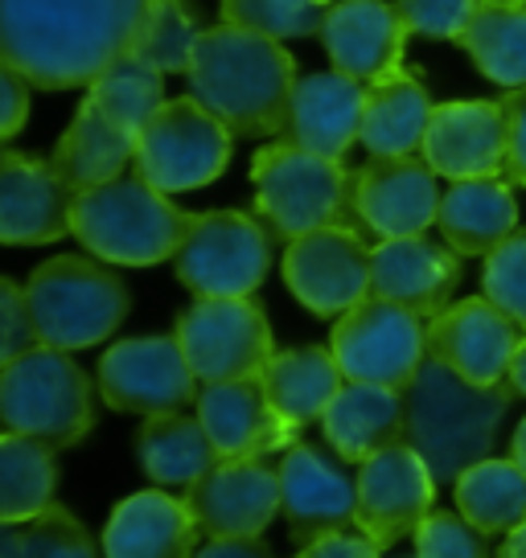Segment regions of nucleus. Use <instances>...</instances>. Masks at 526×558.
<instances>
[{
	"mask_svg": "<svg viewBox=\"0 0 526 558\" xmlns=\"http://www.w3.org/2000/svg\"><path fill=\"white\" fill-rule=\"evenodd\" d=\"M481 292L526 329V230H514L506 243L486 255Z\"/></svg>",
	"mask_w": 526,
	"mask_h": 558,
	"instance_id": "4c0bfd02",
	"label": "nucleus"
},
{
	"mask_svg": "<svg viewBox=\"0 0 526 558\" xmlns=\"http://www.w3.org/2000/svg\"><path fill=\"white\" fill-rule=\"evenodd\" d=\"M4 432L41 439L53 452L74 448L95 423L91 378L67 349L34 345L0 369Z\"/></svg>",
	"mask_w": 526,
	"mask_h": 558,
	"instance_id": "423d86ee",
	"label": "nucleus"
},
{
	"mask_svg": "<svg viewBox=\"0 0 526 558\" xmlns=\"http://www.w3.org/2000/svg\"><path fill=\"white\" fill-rule=\"evenodd\" d=\"M432 506H437V472L404 439L358 464V530L379 546L416 538Z\"/></svg>",
	"mask_w": 526,
	"mask_h": 558,
	"instance_id": "4468645a",
	"label": "nucleus"
},
{
	"mask_svg": "<svg viewBox=\"0 0 526 558\" xmlns=\"http://www.w3.org/2000/svg\"><path fill=\"white\" fill-rule=\"evenodd\" d=\"M334 0H223V21L251 29V34L276 37H313L325 25Z\"/></svg>",
	"mask_w": 526,
	"mask_h": 558,
	"instance_id": "e433bc0d",
	"label": "nucleus"
},
{
	"mask_svg": "<svg viewBox=\"0 0 526 558\" xmlns=\"http://www.w3.org/2000/svg\"><path fill=\"white\" fill-rule=\"evenodd\" d=\"M128 160H136V132H128L116 120H107L91 99H83V107L74 111L71 128L53 144L50 165L74 193H87L95 185L116 181Z\"/></svg>",
	"mask_w": 526,
	"mask_h": 558,
	"instance_id": "c85d7f7f",
	"label": "nucleus"
},
{
	"mask_svg": "<svg viewBox=\"0 0 526 558\" xmlns=\"http://www.w3.org/2000/svg\"><path fill=\"white\" fill-rule=\"evenodd\" d=\"M87 99L104 111L107 120H116L120 128H128V132L141 136V128L153 120L157 107L165 104L160 70L144 66L141 58L123 53V58H116V62L91 83Z\"/></svg>",
	"mask_w": 526,
	"mask_h": 558,
	"instance_id": "f704fd0d",
	"label": "nucleus"
},
{
	"mask_svg": "<svg viewBox=\"0 0 526 558\" xmlns=\"http://www.w3.org/2000/svg\"><path fill=\"white\" fill-rule=\"evenodd\" d=\"M280 469L263 460H218L186 488L193 522L211 538H260L280 513Z\"/></svg>",
	"mask_w": 526,
	"mask_h": 558,
	"instance_id": "f3484780",
	"label": "nucleus"
},
{
	"mask_svg": "<svg viewBox=\"0 0 526 558\" xmlns=\"http://www.w3.org/2000/svg\"><path fill=\"white\" fill-rule=\"evenodd\" d=\"M444 243L456 255H490L518 230V202L506 177H469L453 181L437 218Z\"/></svg>",
	"mask_w": 526,
	"mask_h": 558,
	"instance_id": "bb28decb",
	"label": "nucleus"
},
{
	"mask_svg": "<svg viewBox=\"0 0 526 558\" xmlns=\"http://www.w3.org/2000/svg\"><path fill=\"white\" fill-rule=\"evenodd\" d=\"M342 386H346V374L337 366L334 349L325 345L280 349L263 369L267 402L292 436H300L316 418H325Z\"/></svg>",
	"mask_w": 526,
	"mask_h": 558,
	"instance_id": "cd10ccee",
	"label": "nucleus"
},
{
	"mask_svg": "<svg viewBox=\"0 0 526 558\" xmlns=\"http://www.w3.org/2000/svg\"><path fill=\"white\" fill-rule=\"evenodd\" d=\"M498 87H526V4H486L456 41Z\"/></svg>",
	"mask_w": 526,
	"mask_h": 558,
	"instance_id": "473e14b6",
	"label": "nucleus"
},
{
	"mask_svg": "<svg viewBox=\"0 0 526 558\" xmlns=\"http://www.w3.org/2000/svg\"><path fill=\"white\" fill-rule=\"evenodd\" d=\"M432 123V99L416 74L395 70L367 87L362 107V148L370 157H416Z\"/></svg>",
	"mask_w": 526,
	"mask_h": 558,
	"instance_id": "c756f323",
	"label": "nucleus"
},
{
	"mask_svg": "<svg viewBox=\"0 0 526 558\" xmlns=\"http://www.w3.org/2000/svg\"><path fill=\"white\" fill-rule=\"evenodd\" d=\"M456 509L481 534H510L526 522V469L510 460H477L474 469L456 476Z\"/></svg>",
	"mask_w": 526,
	"mask_h": 558,
	"instance_id": "2f4dec72",
	"label": "nucleus"
},
{
	"mask_svg": "<svg viewBox=\"0 0 526 558\" xmlns=\"http://www.w3.org/2000/svg\"><path fill=\"white\" fill-rule=\"evenodd\" d=\"M407 34H420L428 41H461L477 17L481 0H395Z\"/></svg>",
	"mask_w": 526,
	"mask_h": 558,
	"instance_id": "a19ab883",
	"label": "nucleus"
},
{
	"mask_svg": "<svg viewBox=\"0 0 526 558\" xmlns=\"http://www.w3.org/2000/svg\"><path fill=\"white\" fill-rule=\"evenodd\" d=\"M456 279H461V255L423 234L383 239L370 255V296L404 304L423 320L449 308Z\"/></svg>",
	"mask_w": 526,
	"mask_h": 558,
	"instance_id": "4be33fe9",
	"label": "nucleus"
},
{
	"mask_svg": "<svg viewBox=\"0 0 526 558\" xmlns=\"http://www.w3.org/2000/svg\"><path fill=\"white\" fill-rule=\"evenodd\" d=\"M29 95H34V83L17 66L0 62V136L4 140L17 136L29 120Z\"/></svg>",
	"mask_w": 526,
	"mask_h": 558,
	"instance_id": "37998d69",
	"label": "nucleus"
},
{
	"mask_svg": "<svg viewBox=\"0 0 526 558\" xmlns=\"http://www.w3.org/2000/svg\"><path fill=\"white\" fill-rule=\"evenodd\" d=\"M79 193L53 173L50 160L4 153L0 157V243L46 246L74 227Z\"/></svg>",
	"mask_w": 526,
	"mask_h": 558,
	"instance_id": "6ab92c4d",
	"label": "nucleus"
},
{
	"mask_svg": "<svg viewBox=\"0 0 526 558\" xmlns=\"http://www.w3.org/2000/svg\"><path fill=\"white\" fill-rule=\"evenodd\" d=\"M506 107V181L526 190V87H514L502 99Z\"/></svg>",
	"mask_w": 526,
	"mask_h": 558,
	"instance_id": "c03bdc74",
	"label": "nucleus"
},
{
	"mask_svg": "<svg viewBox=\"0 0 526 558\" xmlns=\"http://www.w3.org/2000/svg\"><path fill=\"white\" fill-rule=\"evenodd\" d=\"M486 4H526V0H486Z\"/></svg>",
	"mask_w": 526,
	"mask_h": 558,
	"instance_id": "603ef678",
	"label": "nucleus"
},
{
	"mask_svg": "<svg viewBox=\"0 0 526 558\" xmlns=\"http://www.w3.org/2000/svg\"><path fill=\"white\" fill-rule=\"evenodd\" d=\"M153 0H0V58L34 87H91L128 53Z\"/></svg>",
	"mask_w": 526,
	"mask_h": 558,
	"instance_id": "f257e3e1",
	"label": "nucleus"
},
{
	"mask_svg": "<svg viewBox=\"0 0 526 558\" xmlns=\"http://www.w3.org/2000/svg\"><path fill=\"white\" fill-rule=\"evenodd\" d=\"M34 345H41V337H37L29 296L13 279H4L0 283V362H13Z\"/></svg>",
	"mask_w": 526,
	"mask_h": 558,
	"instance_id": "79ce46f5",
	"label": "nucleus"
},
{
	"mask_svg": "<svg viewBox=\"0 0 526 558\" xmlns=\"http://www.w3.org/2000/svg\"><path fill=\"white\" fill-rule=\"evenodd\" d=\"M280 513L288 534L309 546L358 525V481L313 444H292L280 460Z\"/></svg>",
	"mask_w": 526,
	"mask_h": 558,
	"instance_id": "a211bd4d",
	"label": "nucleus"
},
{
	"mask_svg": "<svg viewBox=\"0 0 526 558\" xmlns=\"http://www.w3.org/2000/svg\"><path fill=\"white\" fill-rule=\"evenodd\" d=\"M510 456H514V460H518V464H523V469H526V418H523V423H518V432H514V444H510Z\"/></svg>",
	"mask_w": 526,
	"mask_h": 558,
	"instance_id": "3c124183",
	"label": "nucleus"
},
{
	"mask_svg": "<svg viewBox=\"0 0 526 558\" xmlns=\"http://www.w3.org/2000/svg\"><path fill=\"white\" fill-rule=\"evenodd\" d=\"M177 341L190 357L198 383L263 378L276 357L272 325L251 296H198L177 316Z\"/></svg>",
	"mask_w": 526,
	"mask_h": 558,
	"instance_id": "9d476101",
	"label": "nucleus"
},
{
	"mask_svg": "<svg viewBox=\"0 0 526 558\" xmlns=\"http://www.w3.org/2000/svg\"><path fill=\"white\" fill-rule=\"evenodd\" d=\"M190 95L211 107L235 136H280L297 90V62L276 37L251 34L239 25L202 29L186 70Z\"/></svg>",
	"mask_w": 526,
	"mask_h": 558,
	"instance_id": "f03ea898",
	"label": "nucleus"
},
{
	"mask_svg": "<svg viewBox=\"0 0 526 558\" xmlns=\"http://www.w3.org/2000/svg\"><path fill=\"white\" fill-rule=\"evenodd\" d=\"M510 386H514V395H526V337L514 353V362H510Z\"/></svg>",
	"mask_w": 526,
	"mask_h": 558,
	"instance_id": "8fccbe9b",
	"label": "nucleus"
},
{
	"mask_svg": "<svg viewBox=\"0 0 526 558\" xmlns=\"http://www.w3.org/2000/svg\"><path fill=\"white\" fill-rule=\"evenodd\" d=\"M235 132L198 99H165L136 136V177L160 193L202 190L227 173Z\"/></svg>",
	"mask_w": 526,
	"mask_h": 558,
	"instance_id": "6e6552de",
	"label": "nucleus"
},
{
	"mask_svg": "<svg viewBox=\"0 0 526 558\" xmlns=\"http://www.w3.org/2000/svg\"><path fill=\"white\" fill-rule=\"evenodd\" d=\"M498 558H526V522L518 525V530H510L506 542H502V550H498Z\"/></svg>",
	"mask_w": 526,
	"mask_h": 558,
	"instance_id": "09e8293b",
	"label": "nucleus"
},
{
	"mask_svg": "<svg viewBox=\"0 0 526 558\" xmlns=\"http://www.w3.org/2000/svg\"><path fill=\"white\" fill-rule=\"evenodd\" d=\"M362 107H367V90L350 74L342 70L304 74L292 90L284 136L309 153L342 160L354 148V140L362 136Z\"/></svg>",
	"mask_w": 526,
	"mask_h": 558,
	"instance_id": "b1692460",
	"label": "nucleus"
},
{
	"mask_svg": "<svg viewBox=\"0 0 526 558\" xmlns=\"http://www.w3.org/2000/svg\"><path fill=\"white\" fill-rule=\"evenodd\" d=\"M272 267V234L243 209H211L193 218L177 246L174 271L193 296H251Z\"/></svg>",
	"mask_w": 526,
	"mask_h": 558,
	"instance_id": "1a4fd4ad",
	"label": "nucleus"
},
{
	"mask_svg": "<svg viewBox=\"0 0 526 558\" xmlns=\"http://www.w3.org/2000/svg\"><path fill=\"white\" fill-rule=\"evenodd\" d=\"M370 255L354 227L309 230L284 251V283L313 316H346L370 296Z\"/></svg>",
	"mask_w": 526,
	"mask_h": 558,
	"instance_id": "ddd939ff",
	"label": "nucleus"
},
{
	"mask_svg": "<svg viewBox=\"0 0 526 558\" xmlns=\"http://www.w3.org/2000/svg\"><path fill=\"white\" fill-rule=\"evenodd\" d=\"M198 418H202L218 460H263L276 448L297 444V436L272 411L263 378L206 383L198 395Z\"/></svg>",
	"mask_w": 526,
	"mask_h": 558,
	"instance_id": "5701e85b",
	"label": "nucleus"
},
{
	"mask_svg": "<svg viewBox=\"0 0 526 558\" xmlns=\"http://www.w3.org/2000/svg\"><path fill=\"white\" fill-rule=\"evenodd\" d=\"M193 558H276L263 538H211Z\"/></svg>",
	"mask_w": 526,
	"mask_h": 558,
	"instance_id": "49530a36",
	"label": "nucleus"
},
{
	"mask_svg": "<svg viewBox=\"0 0 526 558\" xmlns=\"http://www.w3.org/2000/svg\"><path fill=\"white\" fill-rule=\"evenodd\" d=\"M321 46L334 70L370 87L404 70L407 25L399 9L386 0H334L321 25Z\"/></svg>",
	"mask_w": 526,
	"mask_h": 558,
	"instance_id": "412c9836",
	"label": "nucleus"
},
{
	"mask_svg": "<svg viewBox=\"0 0 526 558\" xmlns=\"http://www.w3.org/2000/svg\"><path fill=\"white\" fill-rule=\"evenodd\" d=\"M136 456L148 481L160 488H190L198 476L218 464L211 436L202 427V418L169 411V415H148L136 436Z\"/></svg>",
	"mask_w": 526,
	"mask_h": 558,
	"instance_id": "7c9ffc66",
	"label": "nucleus"
},
{
	"mask_svg": "<svg viewBox=\"0 0 526 558\" xmlns=\"http://www.w3.org/2000/svg\"><path fill=\"white\" fill-rule=\"evenodd\" d=\"M193 218L198 214L169 202V193L148 185L144 177H116L74 197L71 234L95 259L120 267H153L174 259Z\"/></svg>",
	"mask_w": 526,
	"mask_h": 558,
	"instance_id": "20e7f679",
	"label": "nucleus"
},
{
	"mask_svg": "<svg viewBox=\"0 0 526 558\" xmlns=\"http://www.w3.org/2000/svg\"><path fill=\"white\" fill-rule=\"evenodd\" d=\"M25 296L34 308L41 345L67 349V353L107 341L132 308L128 283L87 255L46 259L25 283Z\"/></svg>",
	"mask_w": 526,
	"mask_h": 558,
	"instance_id": "0eeeda50",
	"label": "nucleus"
},
{
	"mask_svg": "<svg viewBox=\"0 0 526 558\" xmlns=\"http://www.w3.org/2000/svg\"><path fill=\"white\" fill-rule=\"evenodd\" d=\"M510 402L514 386H477L437 357H423L404 386V444L428 460L437 481H456L493 452Z\"/></svg>",
	"mask_w": 526,
	"mask_h": 558,
	"instance_id": "7ed1b4c3",
	"label": "nucleus"
},
{
	"mask_svg": "<svg viewBox=\"0 0 526 558\" xmlns=\"http://www.w3.org/2000/svg\"><path fill=\"white\" fill-rule=\"evenodd\" d=\"M416 558H490L481 530H477L461 509L440 513L432 509L416 530Z\"/></svg>",
	"mask_w": 526,
	"mask_h": 558,
	"instance_id": "ea45409f",
	"label": "nucleus"
},
{
	"mask_svg": "<svg viewBox=\"0 0 526 558\" xmlns=\"http://www.w3.org/2000/svg\"><path fill=\"white\" fill-rule=\"evenodd\" d=\"M526 329L510 320L493 300L474 296L449 304L428 325V357L444 362L477 386H498L510 378V362L523 345Z\"/></svg>",
	"mask_w": 526,
	"mask_h": 558,
	"instance_id": "dca6fc26",
	"label": "nucleus"
},
{
	"mask_svg": "<svg viewBox=\"0 0 526 558\" xmlns=\"http://www.w3.org/2000/svg\"><path fill=\"white\" fill-rule=\"evenodd\" d=\"M25 546L29 558H99L87 525L67 506L41 509L34 522H25Z\"/></svg>",
	"mask_w": 526,
	"mask_h": 558,
	"instance_id": "58836bf2",
	"label": "nucleus"
},
{
	"mask_svg": "<svg viewBox=\"0 0 526 558\" xmlns=\"http://www.w3.org/2000/svg\"><path fill=\"white\" fill-rule=\"evenodd\" d=\"M506 107L490 99L432 107L423 160L449 181L506 173Z\"/></svg>",
	"mask_w": 526,
	"mask_h": 558,
	"instance_id": "aec40b11",
	"label": "nucleus"
},
{
	"mask_svg": "<svg viewBox=\"0 0 526 558\" xmlns=\"http://www.w3.org/2000/svg\"><path fill=\"white\" fill-rule=\"evenodd\" d=\"M0 558H29L25 522H4V530H0Z\"/></svg>",
	"mask_w": 526,
	"mask_h": 558,
	"instance_id": "de8ad7c7",
	"label": "nucleus"
},
{
	"mask_svg": "<svg viewBox=\"0 0 526 558\" xmlns=\"http://www.w3.org/2000/svg\"><path fill=\"white\" fill-rule=\"evenodd\" d=\"M107 558H193L198 555V522L186 497H169L165 488H144L123 497L111 509L104 530Z\"/></svg>",
	"mask_w": 526,
	"mask_h": 558,
	"instance_id": "393cba45",
	"label": "nucleus"
},
{
	"mask_svg": "<svg viewBox=\"0 0 526 558\" xmlns=\"http://www.w3.org/2000/svg\"><path fill=\"white\" fill-rule=\"evenodd\" d=\"M437 169L420 157H370L354 173V218L379 239L423 234L440 218Z\"/></svg>",
	"mask_w": 526,
	"mask_h": 558,
	"instance_id": "2eb2a0df",
	"label": "nucleus"
},
{
	"mask_svg": "<svg viewBox=\"0 0 526 558\" xmlns=\"http://www.w3.org/2000/svg\"><path fill=\"white\" fill-rule=\"evenodd\" d=\"M379 542L370 538V534H350V530H342V534H325V538L309 542L297 558H379Z\"/></svg>",
	"mask_w": 526,
	"mask_h": 558,
	"instance_id": "a18cd8bd",
	"label": "nucleus"
},
{
	"mask_svg": "<svg viewBox=\"0 0 526 558\" xmlns=\"http://www.w3.org/2000/svg\"><path fill=\"white\" fill-rule=\"evenodd\" d=\"M255 214L276 239L292 243L321 227H354V173L337 157L309 153L292 140L251 157Z\"/></svg>",
	"mask_w": 526,
	"mask_h": 558,
	"instance_id": "39448f33",
	"label": "nucleus"
},
{
	"mask_svg": "<svg viewBox=\"0 0 526 558\" xmlns=\"http://www.w3.org/2000/svg\"><path fill=\"white\" fill-rule=\"evenodd\" d=\"M321 427L337 460L362 464L404 439V390L379 383H346L330 402Z\"/></svg>",
	"mask_w": 526,
	"mask_h": 558,
	"instance_id": "a878e982",
	"label": "nucleus"
},
{
	"mask_svg": "<svg viewBox=\"0 0 526 558\" xmlns=\"http://www.w3.org/2000/svg\"><path fill=\"white\" fill-rule=\"evenodd\" d=\"M58 464L53 448L41 439L4 432L0 439V522H34L53 506Z\"/></svg>",
	"mask_w": 526,
	"mask_h": 558,
	"instance_id": "72a5a7b5",
	"label": "nucleus"
},
{
	"mask_svg": "<svg viewBox=\"0 0 526 558\" xmlns=\"http://www.w3.org/2000/svg\"><path fill=\"white\" fill-rule=\"evenodd\" d=\"M411 558H416V555H411Z\"/></svg>",
	"mask_w": 526,
	"mask_h": 558,
	"instance_id": "864d4df0",
	"label": "nucleus"
},
{
	"mask_svg": "<svg viewBox=\"0 0 526 558\" xmlns=\"http://www.w3.org/2000/svg\"><path fill=\"white\" fill-rule=\"evenodd\" d=\"M337 366L346 383H379L404 390L428 357V320L404 304L367 296L334 325Z\"/></svg>",
	"mask_w": 526,
	"mask_h": 558,
	"instance_id": "9b49d317",
	"label": "nucleus"
},
{
	"mask_svg": "<svg viewBox=\"0 0 526 558\" xmlns=\"http://www.w3.org/2000/svg\"><path fill=\"white\" fill-rule=\"evenodd\" d=\"M198 37H202V29H198V17L190 13L186 0H153V9L144 13L128 53L141 58L144 66L160 70V74H186Z\"/></svg>",
	"mask_w": 526,
	"mask_h": 558,
	"instance_id": "c9c22d12",
	"label": "nucleus"
},
{
	"mask_svg": "<svg viewBox=\"0 0 526 558\" xmlns=\"http://www.w3.org/2000/svg\"><path fill=\"white\" fill-rule=\"evenodd\" d=\"M99 395L123 415H169L198 399V374L177 337H132L99 357Z\"/></svg>",
	"mask_w": 526,
	"mask_h": 558,
	"instance_id": "f8f14e48",
	"label": "nucleus"
}]
</instances>
